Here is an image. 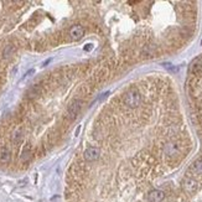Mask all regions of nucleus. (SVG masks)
<instances>
[{
  "label": "nucleus",
  "instance_id": "1",
  "mask_svg": "<svg viewBox=\"0 0 202 202\" xmlns=\"http://www.w3.org/2000/svg\"><path fill=\"white\" fill-rule=\"evenodd\" d=\"M123 101H124V104H125L126 107H129V108H136V107H139V104L141 102V96H140V93H139L138 89L133 88V89H129L125 94H124Z\"/></svg>",
  "mask_w": 202,
  "mask_h": 202
},
{
  "label": "nucleus",
  "instance_id": "2",
  "mask_svg": "<svg viewBox=\"0 0 202 202\" xmlns=\"http://www.w3.org/2000/svg\"><path fill=\"white\" fill-rule=\"evenodd\" d=\"M82 105H83V102L81 99H75L72 102L68 108H67V117L68 119H75L77 115L79 114L81 109H82Z\"/></svg>",
  "mask_w": 202,
  "mask_h": 202
},
{
  "label": "nucleus",
  "instance_id": "3",
  "mask_svg": "<svg viewBox=\"0 0 202 202\" xmlns=\"http://www.w3.org/2000/svg\"><path fill=\"white\" fill-rule=\"evenodd\" d=\"M182 189L187 192V194H194L197 189H199V182L194 178V177H186L182 181Z\"/></svg>",
  "mask_w": 202,
  "mask_h": 202
},
{
  "label": "nucleus",
  "instance_id": "4",
  "mask_svg": "<svg viewBox=\"0 0 202 202\" xmlns=\"http://www.w3.org/2000/svg\"><path fill=\"white\" fill-rule=\"evenodd\" d=\"M190 73L194 76H200L202 73V57H199L192 61L190 65Z\"/></svg>",
  "mask_w": 202,
  "mask_h": 202
},
{
  "label": "nucleus",
  "instance_id": "5",
  "mask_svg": "<svg viewBox=\"0 0 202 202\" xmlns=\"http://www.w3.org/2000/svg\"><path fill=\"white\" fill-rule=\"evenodd\" d=\"M99 154H101L99 149H97V148H88V149L84 150L83 156H84V160H87V161H94V160H97L99 157Z\"/></svg>",
  "mask_w": 202,
  "mask_h": 202
},
{
  "label": "nucleus",
  "instance_id": "6",
  "mask_svg": "<svg viewBox=\"0 0 202 202\" xmlns=\"http://www.w3.org/2000/svg\"><path fill=\"white\" fill-rule=\"evenodd\" d=\"M165 199V194L161 190H152L148 195V200L150 202H161Z\"/></svg>",
  "mask_w": 202,
  "mask_h": 202
},
{
  "label": "nucleus",
  "instance_id": "7",
  "mask_svg": "<svg viewBox=\"0 0 202 202\" xmlns=\"http://www.w3.org/2000/svg\"><path fill=\"white\" fill-rule=\"evenodd\" d=\"M70 35H71L72 39L79 40V39H82L83 35H84V29H83L81 25L72 26V29H71V31H70Z\"/></svg>",
  "mask_w": 202,
  "mask_h": 202
},
{
  "label": "nucleus",
  "instance_id": "8",
  "mask_svg": "<svg viewBox=\"0 0 202 202\" xmlns=\"http://www.w3.org/2000/svg\"><path fill=\"white\" fill-rule=\"evenodd\" d=\"M24 138V129L23 126H18L15 128V130L13 131V135H11V140L14 144H19Z\"/></svg>",
  "mask_w": 202,
  "mask_h": 202
},
{
  "label": "nucleus",
  "instance_id": "9",
  "mask_svg": "<svg viewBox=\"0 0 202 202\" xmlns=\"http://www.w3.org/2000/svg\"><path fill=\"white\" fill-rule=\"evenodd\" d=\"M10 156H11V154H10V150L8 149V148H1L0 149V164H6V162H9L10 161Z\"/></svg>",
  "mask_w": 202,
  "mask_h": 202
},
{
  "label": "nucleus",
  "instance_id": "10",
  "mask_svg": "<svg viewBox=\"0 0 202 202\" xmlns=\"http://www.w3.org/2000/svg\"><path fill=\"white\" fill-rule=\"evenodd\" d=\"M15 53V46L13 45V44H9V45H6L5 47H4V50H3V58L4 60H8V58H10Z\"/></svg>",
  "mask_w": 202,
  "mask_h": 202
},
{
  "label": "nucleus",
  "instance_id": "11",
  "mask_svg": "<svg viewBox=\"0 0 202 202\" xmlns=\"http://www.w3.org/2000/svg\"><path fill=\"white\" fill-rule=\"evenodd\" d=\"M191 171H192L195 175H202V157L197 159V160L192 164Z\"/></svg>",
  "mask_w": 202,
  "mask_h": 202
},
{
  "label": "nucleus",
  "instance_id": "12",
  "mask_svg": "<svg viewBox=\"0 0 202 202\" xmlns=\"http://www.w3.org/2000/svg\"><path fill=\"white\" fill-rule=\"evenodd\" d=\"M31 156H32V150H31V146L30 145H26L25 148L23 149V152H21V155H20V159H21V161H29L30 159H31Z\"/></svg>",
  "mask_w": 202,
  "mask_h": 202
},
{
  "label": "nucleus",
  "instance_id": "13",
  "mask_svg": "<svg viewBox=\"0 0 202 202\" xmlns=\"http://www.w3.org/2000/svg\"><path fill=\"white\" fill-rule=\"evenodd\" d=\"M177 152H178V146L175 143H170V144H167L165 146V154L169 155V156H174V155H176Z\"/></svg>",
  "mask_w": 202,
  "mask_h": 202
},
{
  "label": "nucleus",
  "instance_id": "14",
  "mask_svg": "<svg viewBox=\"0 0 202 202\" xmlns=\"http://www.w3.org/2000/svg\"><path fill=\"white\" fill-rule=\"evenodd\" d=\"M41 94V88L40 86H34L29 92H27V97L29 98H37Z\"/></svg>",
  "mask_w": 202,
  "mask_h": 202
},
{
  "label": "nucleus",
  "instance_id": "15",
  "mask_svg": "<svg viewBox=\"0 0 202 202\" xmlns=\"http://www.w3.org/2000/svg\"><path fill=\"white\" fill-rule=\"evenodd\" d=\"M92 47H93V45H91V44H89V45H86V46H84V51H91L92 50Z\"/></svg>",
  "mask_w": 202,
  "mask_h": 202
}]
</instances>
